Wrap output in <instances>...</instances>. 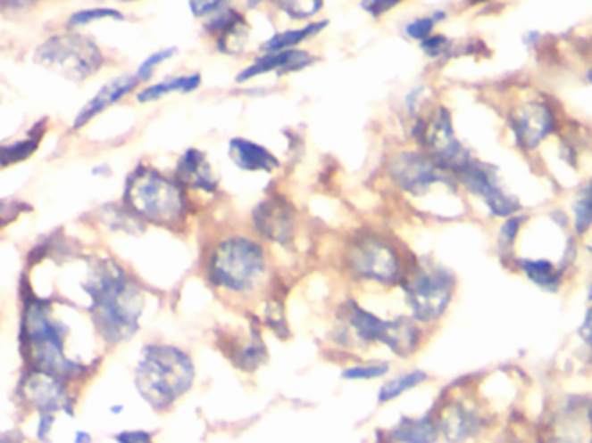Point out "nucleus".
<instances>
[{"label":"nucleus","instance_id":"nucleus-23","mask_svg":"<svg viewBox=\"0 0 592 443\" xmlns=\"http://www.w3.org/2000/svg\"><path fill=\"white\" fill-rule=\"evenodd\" d=\"M203 77L201 73H191V75H180V77H171L167 80H162L158 84L147 86L138 92V101L139 103H154L169 94L179 92V94H191L201 87Z\"/></svg>","mask_w":592,"mask_h":443},{"label":"nucleus","instance_id":"nucleus-32","mask_svg":"<svg viewBox=\"0 0 592 443\" xmlns=\"http://www.w3.org/2000/svg\"><path fill=\"white\" fill-rule=\"evenodd\" d=\"M446 18L444 12H433L429 16H423V18H416L414 21L405 25V35L413 40L423 42L424 38H428L429 35H433V29Z\"/></svg>","mask_w":592,"mask_h":443},{"label":"nucleus","instance_id":"nucleus-26","mask_svg":"<svg viewBox=\"0 0 592 443\" xmlns=\"http://www.w3.org/2000/svg\"><path fill=\"white\" fill-rule=\"evenodd\" d=\"M426 380H428V374L424 371H421V369L402 373L400 376L392 378L390 381H387V383L383 384L378 390V402L379 404H388V402H392L395 398L402 397L404 393L414 390L416 386L423 384Z\"/></svg>","mask_w":592,"mask_h":443},{"label":"nucleus","instance_id":"nucleus-1","mask_svg":"<svg viewBox=\"0 0 592 443\" xmlns=\"http://www.w3.org/2000/svg\"><path fill=\"white\" fill-rule=\"evenodd\" d=\"M90 296V312L97 332L112 345L130 340L139 331L144 298L139 286L113 260L92 264L82 284Z\"/></svg>","mask_w":592,"mask_h":443},{"label":"nucleus","instance_id":"nucleus-7","mask_svg":"<svg viewBox=\"0 0 592 443\" xmlns=\"http://www.w3.org/2000/svg\"><path fill=\"white\" fill-rule=\"evenodd\" d=\"M35 61L68 78L85 80L103 68L104 54L92 38L80 33H64L40 44Z\"/></svg>","mask_w":592,"mask_h":443},{"label":"nucleus","instance_id":"nucleus-15","mask_svg":"<svg viewBox=\"0 0 592 443\" xmlns=\"http://www.w3.org/2000/svg\"><path fill=\"white\" fill-rule=\"evenodd\" d=\"M518 143L525 149H534L553 132L554 117L544 103L523 104L511 119Z\"/></svg>","mask_w":592,"mask_h":443},{"label":"nucleus","instance_id":"nucleus-17","mask_svg":"<svg viewBox=\"0 0 592 443\" xmlns=\"http://www.w3.org/2000/svg\"><path fill=\"white\" fill-rule=\"evenodd\" d=\"M227 149L232 163L243 172L272 174L281 168L279 158L271 149L246 137H232Z\"/></svg>","mask_w":592,"mask_h":443},{"label":"nucleus","instance_id":"nucleus-29","mask_svg":"<svg viewBox=\"0 0 592 443\" xmlns=\"http://www.w3.org/2000/svg\"><path fill=\"white\" fill-rule=\"evenodd\" d=\"M390 373L388 362H371V364H359L341 371V380L346 381H372L383 378Z\"/></svg>","mask_w":592,"mask_h":443},{"label":"nucleus","instance_id":"nucleus-21","mask_svg":"<svg viewBox=\"0 0 592 443\" xmlns=\"http://www.w3.org/2000/svg\"><path fill=\"white\" fill-rule=\"evenodd\" d=\"M438 422L431 415H405L388 433L394 443H435L438 440Z\"/></svg>","mask_w":592,"mask_h":443},{"label":"nucleus","instance_id":"nucleus-49","mask_svg":"<svg viewBox=\"0 0 592 443\" xmlns=\"http://www.w3.org/2000/svg\"><path fill=\"white\" fill-rule=\"evenodd\" d=\"M589 299H591V301H592V284H591V288H589Z\"/></svg>","mask_w":592,"mask_h":443},{"label":"nucleus","instance_id":"nucleus-42","mask_svg":"<svg viewBox=\"0 0 592 443\" xmlns=\"http://www.w3.org/2000/svg\"><path fill=\"white\" fill-rule=\"evenodd\" d=\"M35 4H37V0H0V7L14 9V11L29 9V7L35 5Z\"/></svg>","mask_w":592,"mask_h":443},{"label":"nucleus","instance_id":"nucleus-4","mask_svg":"<svg viewBox=\"0 0 592 443\" xmlns=\"http://www.w3.org/2000/svg\"><path fill=\"white\" fill-rule=\"evenodd\" d=\"M123 205L141 222L175 227L188 218L186 189L151 165H138L127 177Z\"/></svg>","mask_w":592,"mask_h":443},{"label":"nucleus","instance_id":"nucleus-2","mask_svg":"<svg viewBox=\"0 0 592 443\" xmlns=\"http://www.w3.org/2000/svg\"><path fill=\"white\" fill-rule=\"evenodd\" d=\"M196 381V365L184 349L169 343H149L136 365V388L156 413H167Z\"/></svg>","mask_w":592,"mask_h":443},{"label":"nucleus","instance_id":"nucleus-8","mask_svg":"<svg viewBox=\"0 0 592 443\" xmlns=\"http://www.w3.org/2000/svg\"><path fill=\"white\" fill-rule=\"evenodd\" d=\"M414 137L424 154H428L438 167L452 174L470 158V154L455 137L451 113L442 106L431 110L429 115L418 119L414 127Z\"/></svg>","mask_w":592,"mask_h":443},{"label":"nucleus","instance_id":"nucleus-33","mask_svg":"<svg viewBox=\"0 0 592 443\" xmlns=\"http://www.w3.org/2000/svg\"><path fill=\"white\" fill-rule=\"evenodd\" d=\"M175 54H177V47H167V49H162V51H158V53H153L151 56H147V58L142 61L141 64H139V68H138V71H136V77L141 80V84L147 82V80L153 77L154 70H156L160 64H163L165 61L171 60Z\"/></svg>","mask_w":592,"mask_h":443},{"label":"nucleus","instance_id":"nucleus-40","mask_svg":"<svg viewBox=\"0 0 592 443\" xmlns=\"http://www.w3.org/2000/svg\"><path fill=\"white\" fill-rule=\"evenodd\" d=\"M518 229H520V220L518 218H509L508 222L504 224L503 231H501V241L506 246H511L514 242V239H516Z\"/></svg>","mask_w":592,"mask_h":443},{"label":"nucleus","instance_id":"nucleus-13","mask_svg":"<svg viewBox=\"0 0 592 443\" xmlns=\"http://www.w3.org/2000/svg\"><path fill=\"white\" fill-rule=\"evenodd\" d=\"M204 30L215 38L217 49L221 53L229 56H238L239 53H243L248 42L250 25L239 11L226 7L206 21Z\"/></svg>","mask_w":592,"mask_h":443},{"label":"nucleus","instance_id":"nucleus-31","mask_svg":"<svg viewBox=\"0 0 592 443\" xmlns=\"http://www.w3.org/2000/svg\"><path fill=\"white\" fill-rule=\"evenodd\" d=\"M123 20V14L116 9L112 7H94V9H84V11H77L70 16L68 20V27L70 29H79V27H85L92 21H99V20Z\"/></svg>","mask_w":592,"mask_h":443},{"label":"nucleus","instance_id":"nucleus-35","mask_svg":"<svg viewBox=\"0 0 592 443\" xmlns=\"http://www.w3.org/2000/svg\"><path fill=\"white\" fill-rule=\"evenodd\" d=\"M420 47L428 58H440L449 51L451 40L444 35H429L423 42H420Z\"/></svg>","mask_w":592,"mask_h":443},{"label":"nucleus","instance_id":"nucleus-37","mask_svg":"<svg viewBox=\"0 0 592 443\" xmlns=\"http://www.w3.org/2000/svg\"><path fill=\"white\" fill-rule=\"evenodd\" d=\"M116 443H154L153 433L146 430H127L114 435Z\"/></svg>","mask_w":592,"mask_h":443},{"label":"nucleus","instance_id":"nucleus-46","mask_svg":"<svg viewBox=\"0 0 592 443\" xmlns=\"http://www.w3.org/2000/svg\"><path fill=\"white\" fill-rule=\"evenodd\" d=\"M0 443H16V442H14V439H13L11 435H4V437H0Z\"/></svg>","mask_w":592,"mask_h":443},{"label":"nucleus","instance_id":"nucleus-39","mask_svg":"<svg viewBox=\"0 0 592 443\" xmlns=\"http://www.w3.org/2000/svg\"><path fill=\"white\" fill-rule=\"evenodd\" d=\"M25 209V205H21V203H5L4 200H0V226H5V224H9V222H13L18 215H20V211H23Z\"/></svg>","mask_w":592,"mask_h":443},{"label":"nucleus","instance_id":"nucleus-9","mask_svg":"<svg viewBox=\"0 0 592 443\" xmlns=\"http://www.w3.org/2000/svg\"><path fill=\"white\" fill-rule=\"evenodd\" d=\"M388 174L404 194L424 198L437 185H449L447 170L438 167L423 151H398L390 158Z\"/></svg>","mask_w":592,"mask_h":443},{"label":"nucleus","instance_id":"nucleus-50","mask_svg":"<svg viewBox=\"0 0 592 443\" xmlns=\"http://www.w3.org/2000/svg\"><path fill=\"white\" fill-rule=\"evenodd\" d=\"M589 80H592V70L589 71Z\"/></svg>","mask_w":592,"mask_h":443},{"label":"nucleus","instance_id":"nucleus-38","mask_svg":"<svg viewBox=\"0 0 592 443\" xmlns=\"http://www.w3.org/2000/svg\"><path fill=\"white\" fill-rule=\"evenodd\" d=\"M54 421H56L54 414L40 413L38 430H37V439H38L40 442H49V437H51V430H53V426H54Z\"/></svg>","mask_w":592,"mask_h":443},{"label":"nucleus","instance_id":"nucleus-24","mask_svg":"<svg viewBox=\"0 0 592 443\" xmlns=\"http://www.w3.org/2000/svg\"><path fill=\"white\" fill-rule=\"evenodd\" d=\"M328 25L329 23L326 20H321V21H312L302 29L278 31L262 45V51L263 53H281V51H289V49H298L300 44L319 35Z\"/></svg>","mask_w":592,"mask_h":443},{"label":"nucleus","instance_id":"nucleus-44","mask_svg":"<svg viewBox=\"0 0 592 443\" xmlns=\"http://www.w3.org/2000/svg\"><path fill=\"white\" fill-rule=\"evenodd\" d=\"M75 443H92V437L87 431H77L75 435Z\"/></svg>","mask_w":592,"mask_h":443},{"label":"nucleus","instance_id":"nucleus-48","mask_svg":"<svg viewBox=\"0 0 592 443\" xmlns=\"http://www.w3.org/2000/svg\"><path fill=\"white\" fill-rule=\"evenodd\" d=\"M471 4H479V2H487V0H470Z\"/></svg>","mask_w":592,"mask_h":443},{"label":"nucleus","instance_id":"nucleus-11","mask_svg":"<svg viewBox=\"0 0 592 443\" xmlns=\"http://www.w3.org/2000/svg\"><path fill=\"white\" fill-rule=\"evenodd\" d=\"M252 224L258 236L278 246H291L296 236V211L281 194L262 200L252 211Z\"/></svg>","mask_w":592,"mask_h":443},{"label":"nucleus","instance_id":"nucleus-22","mask_svg":"<svg viewBox=\"0 0 592 443\" xmlns=\"http://www.w3.org/2000/svg\"><path fill=\"white\" fill-rule=\"evenodd\" d=\"M385 347H388L396 357L407 358L416 354L421 347V329L414 323V319L396 317L390 321Z\"/></svg>","mask_w":592,"mask_h":443},{"label":"nucleus","instance_id":"nucleus-36","mask_svg":"<svg viewBox=\"0 0 592 443\" xmlns=\"http://www.w3.org/2000/svg\"><path fill=\"white\" fill-rule=\"evenodd\" d=\"M404 0H363L361 9L366 11L371 18H383L395 7H398Z\"/></svg>","mask_w":592,"mask_h":443},{"label":"nucleus","instance_id":"nucleus-6","mask_svg":"<svg viewBox=\"0 0 592 443\" xmlns=\"http://www.w3.org/2000/svg\"><path fill=\"white\" fill-rule=\"evenodd\" d=\"M345 266L357 281L392 286L400 283L405 270L394 242L376 233L354 237L345 251Z\"/></svg>","mask_w":592,"mask_h":443},{"label":"nucleus","instance_id":"nucleus-41","mask_svg":"<svg viewBox=\"0 0 592 443\" xmlns=\"http://www.w3.org/2000/svg\"><path fill=\"white\" fill-rule=\"evenodd\" d=\"M579 334L584 340V343L592 350V307L589 308V312L586 314V319H584V323L580 325Z\"/></svg>","mask_w":592,"mask_h":443},{"label":"nucleus","instance_id":"nucleus-12","mask_svg":"<svg viewBox=\"0 0 592 443\" xmlns=\"http://www.w3.org/2000/svg\"><path fill=\"white\" fill-rule=\"evenodd\" d=\"M25 397L27 402L37 407L40 413L54 414L57 411H64L73 415V402L68 395L64 380L31 371L25 383Z\"/></svg>","mask_w":592,"mask_h":443},{"label":"nucleus","instance_id":"nucleus-3","mask_svg":"<svg viewBox=\"0 0 592 443\" xmlns=\"http://www.w3.org/2000/svg\"><path fill=\"white\" fill-rule=\"evenodd\" d=\"M267 270L269 260L263 244L246 234L217 239L204 264V274L212 286L230 295L254 291L263 283Z\"/></svg>","mask_w":592,"mask_h":443},{"label":"nucleus","instance_id":"nucleus-43","mask_svg":"<svg viewBox=\"0 0 592 443\" xmlns=\"http://www.w3.org/2000/svg\"><path fill=\"white\" fill-rule=\"evenodd\" d=\"M540 443H580L579 440H575V439H570V437H560V435H556V437H551V439H547V440H544V442Z\"/></svg>","mask_w":592,"mask_h":443},{"label":"nucleus","instance_id":"nucleus-45","mask_svg":"<svg viewBox=\"0 0 592 443\" xmlns=\"http://www.w3.org/2000/svg\"><path fill=\"white\" fill-rule=\"evenodd\" d=\"M265 0H246V7L248 9H254V7H258V5H262Z\"/></svg>","mask_w":592,"mask_h":443},{"label":"nucleus","instance_id":"nucleus-10","mask_svg":"<svg viewBox=\"0 0 592 443\" xmlns=\"http://www.w3.org/2000/svg\"><path fill=\"white\" fill-rule=\"evenodd\" d=\"M459 182L487 205L497 217H509L520 209L516 198L509 196L497 182L496 170L471 156L454 172Z\"/></svg>","mask_w":592,"mask_h":443},{"label":"nucleus","instance_id":"nucleus-20","mask_svg":"<svg viewBox=\"0 0 592 443\" xmlns=\"http://www.w3.org/2000/svg\"><path fill=\"white\" fill-rule=\"evenodd\" d=\"M438 430L447 442L463 443L479 433L481 430V419L473 409L463 404H454L442 415Z\"/></svg>","mask_w":592,"mask_h":443},{"label":"nucleus","instance_id":"nucleus-28","mask_svg":"<svg viewBox=\"0 0 592 443\" xmlns=\"http://www.w3.org/2000/svg\"><path fill=\"white\" fill-rule=\"evenodd\" d=\"M278 7L289 20L305 21L322 11L324 0H278Z\"/></svg>","mask_w":592,"mask_h":443},{"label":"nucleus","instance_id":"nucleus-25","mask_svg":"<svg viewBox=\"0 0 592 443\" xmlns=\"http://www.w3.org/2000/svg\"><path fill=\"white\" fill-rule=\"evenodd\" d=\"M40 127H44V121L35 123V127L29 130V135L27 139L16 141L13 144L0 146V168L18 165V163L29 160V156H33V152L38 149L40 143H42V137L46 134V128L40 130Z\"/></svg>","mask_w":592,"mask_h":443},{"label":"nucleus","instance_id":"nucleus-34","mask_svg":"<svg viewBox=\"0 0 592 443\" xmlns=\"http://www.w3.org/2000/svg\"><path fill=\"white\" fill-rule=\"evenodd\" d=\"M229 0H189V9L195 18H212L226 9Z\"/></svg>","mask_w":592,"mask_h":443},{"label":"nucleus","instance_id":"nucleus-19","mask_svg":"<svg viewBox=\"0 0 592 443\" xmlns=\"http://www.w3.org/2000/svg\"><path fill=\"white\" fill-rule=\"evenodd\" d=\"M345 319H346L348 329L352 331V334L361 343H364V345H374V343L385 345L387 336H388V329H390V321H385V319L378 317L376 314L363 308L355 301L346 303Z\"/></svg>","mask_w":592,"mask_h":443},{"label":"nucleus","instance_id":"nucleus-16","mask_svg":"<svg viewBox=\"0 0 592 443\" xmlns=\"http://www.w3.org/2000/svg\"><path fill=\"white\" fill-rule=\"evenodd\" d=\"M315 62V58L311 53L302 49H289L281 53H265L258 60H254L250 66L241 70L236 77L238 84H245L248 80H254L256 77L267 75V73H278V75H288L296 73L305 68H309Z\"/></svg>","mask_w":592,"mask_h":443},{"label":"nucleus","instance_id":"nucleus-18","mask_svg":"<svg viewBox=\"0 0 592 443\" xmlns=\"http://www.w3.org/2000/svg\"><path fill=\"white\" fill-rule=\"evenodd\" d=\"M139 86H141V80L136 77V73L134 75L118 77V78L112 80L110 84H106L80 110V113L77 115V119L73 121V130L84 128L85 125L90 119H94L97 115H101L104 110H108L110 106H113L118 101H121L125 95H129L130 92H134Z\"/></svg>","mask_w":592,"mask_h":443},{"label":"nucleus","instance_id":"nucleus-14","mask_svg":"<svg viewBox=\"0 0 592 443\" xmlns=\"http://www.w3.org/2000/svg\"><path fill=\"white\" fill-rule=\"evenodd\" d=\"M173 178L184 187L197 193L213 194L219 189V177L213 170L212 161L204 151L196 148L186 149L175 165Z\"/></svg>","mask_w":592,"mask_h":443},{"label":"nucleus","instance_id":"nucleus-30","mask_svg":"<svg viewBox=\"0 0 592 443\" xmlns=\"http://www.w3.org/2000/svg\"><path fill=\"white\" fill-rule=\"evenodd\" d=\"M573 226L577 234H586L592 227V187L589 185L573 205Z\"/></svg>","mask_w":592,"mask_h":443},{"label":"nucleus","instance_id":"nucleus-27","mask_svg":"<svg viewBox=\"0 0 592 443\" xmlns=\"http://www.w3.org/2000/svg\"><path fill=\"white\" fill-rule=\"evenodd\" d=\"M521 268L534 284L547 291H554L560 286L562 274L549 260H523Z\"/></svg>","mask_w":592,"mask_h":443},{"label":"nucleus","instance_id":"nucleus-5","mask_svg":"<svg viewBox=\"0 0 592 443\" xmlns=\"http://www.w3.org/2000/svg\"><path fill=\"white\" fill-rule=\"evenodd\" d=\"M400 288L414 321L428 324L447 312L455 290V277L442 267L413 266L400 279Z\"/></svg>","mask_w":592,"mask_h":443},{"label":"nucleus","instance_id":"nucleus-47","mask_svg":"<svg viewBox=\"0 0 592 443\" xmlns=\"http://www.w3.org/2000/svg\"><path fill=\"white\" fill-rule=\"evenodd\" d=\"M110 411H112L113 414H120L121 411H123V406H113Z\"/></svg>","mask_w":592,"mask_h":443}]
</instances>
